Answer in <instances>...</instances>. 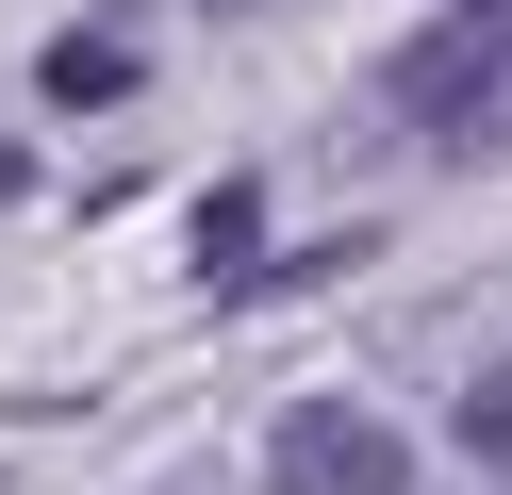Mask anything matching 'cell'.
<instances>
[{
  "instance_id": "8992f818",
  "label": "cell",
  "mask_w": 512,
  "mask_h": 495,
  "mask_svg": "<svg viewBox=\"0 0 512 495\" xmlns=\"http://www.w3.org/2000/svg\"><path fill=\"white\" fill-rule=\"evenodd\" d=\"M17 182H34V165H17V149H0V198H17Z\"/></svg>"
},
{
  "instance_id": "6da1fadb",
  "label": "cell",
  "mask_w": 512,
  "mask_h": 495,
  "mask_svg": "<svg viewBox=\"0 0 512 495\" xmlns=\"http://www.w3.org/2000/svg\"><path fill=\"white\" fill-rule=\"evenodd\" d=\"M380 116H413V132H479V116H512V17H496V0L430 17L397 66H380Z\"/></svg>"
},
{
  "instance_id": "52a82bcc",
  "label": "cell",
  "mask_w": 512,
  "mask_h": 495,
  "mask_svg": "<svg viewBox=\"0 0 512 495\" xmlns=\"http://www.w3.org/2000/svg\"><path fill=\"white\" fill-rule=\"evenodd\" d=\"M496 17H512V0H496Z\"/></svg>"
},
{
  "instance_id": "5b68a950",
  "label": "cell",
  "mask_w": 512,
  "mask_h": 495,
  "mask_svg": "<svg viewBox=\"0 0 512 495\" xmlns=\"http://www.w3.org/2000/svg\"><path fill=\"white\" fill-rule=\"evenodd\" d=\"M463 446H479V462L512 479V380H463Z\"/></svg>"
},
{
  "instance_id": "7a4b0ae2",
  "label": "cell",
  "mask_w": 512,
  "mask_h": 495,
  "mask_svg": "<svg viewBox=\"0 0 512 495\" xmlns=\"http://www.w3.org/2000/svg\"><path fill=\"white\" fill-rule=\"evenodd\" d=\"M265 479L281 495H413V446L364 413V396H298V413L265 429Z\"/></svg>"
},
{
  "instance_id": "3957f363",
  "label": "cell",
  "mask_w": 512,
  "mask_h": 495,
  "mask_svg": "<svg viewBox=\"0 0 512 495\" xmlns=\"http://www.w3.org/2000/svg\"><path fill=\"white\" fill-rule=\"evenodd\" d=\"M133 83V50H116V33H67V50H50V99H116Z\"/></svg>"
},
{
  "instance_id": "277c9868",
  "label": "cell",
  "mask_w": 512,
  "mask_h": 495,
  "mask_svg": "<svg viewBox=\"0 0 512 495\" xmlns=\"http://www.w3.org/2000/svg\"><path fill=\"white\" fill-rule=\"evenodd\" d=\"M199 281H248V182L199 198Z\"/></svg>"
}]
</instances>
